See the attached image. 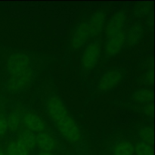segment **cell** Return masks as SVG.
Instances as JSON below:
<instances>
[{"instance_id": "603a6c76", "label": "cell", "mask_w": 155, "mask_h": 155, "mask_svg": "<svg viewBox=\"0 0 155 155\" xmlns=\"http://www.w3.org/2000/svg\"><path fill=\"white\" fill-rule=\"evenodd\" d=\"M38 155H54L52 152H44V151H42V152L39 153Z\"/></svg>"}, {"instance_id": "9a60e30c", "label": "cell", "mask_w": 155, "mask_h": 155, "mask_svg": "<svg viewBox=\"0 0 155 155\" xmlns=\"http://www.w3.org/2000/svg\"><path fill=\"white\" fill-rule=\"evenodd\" d=\"M8 130L12 133H15L19 130L22 124V114L18 110L12 112L7 119Z\"/></svg>"}, {"instance_id": "44dd1931", "label": "cell", "mask_w": 155, "mask_h": 155, "mask_svg": "<svg viewBox=\"0 0 155 155\" xmlns=\"http://www.w3.org/2000/svg\"><path fill=\"white\" fill-rule=\"evenodd\" d=\"M144 113L147 116H153V114H154V105H153L152 103L145 104V107H144Z\"/></svg>"}, {"instance_id": "7402d4cb", "label": "cell", "mask_w": 155, "mask_h": 155, "mask_svg": "<svg viewBox=\"0 0 155 155\" xmlns=\"http://www.w3.org/2000/svg\"><path fill=\"white\" fill-rule=\"evenodd\" d=\"M147 80H148V83H152V82H153V72L152 71L148 73V77H147Z\"/></svg>"}, {"instance_id": "7a4b0ae2", "label": "cell", "mask_w": 155, "mask_h": 155, "mask_svg": "<svg viewBox=\"0 0 155 155\" xmlns=\"http://www.w3.org/2000/svg\"><path fill=\"white\" fill-rule=\"evenodd\" d=\"M47 114L60 134L70 143H77L81 139V133L66 106L58 96L51 95L45 104Z\"/></svg>"}, {"instance_id": "d6986e66", "label": "cell", "mask_w": 155, "mask_h": 155, "mask_svg": "<svg viewBox=\"0 0 155 155\" xmlns=\"http://www.w3.org/2000/svg\"><path fill=\"white\" fill-rule=\"evenodd\" d=\"M150 11V6L148 7V5H145V3H142L141 5H139L137 8V9L136 10L135 13L137 16H145V15L148 13V12Z\"/></svg>"}, {"instance_id": "8992f818", "label": "cell", "mask_w": 155, "mask_h": 155, "mask_svg": "<svg viewBox=\"0 0 155 155\" xmlns=\"http://www.w3.org/2000/svg\"><path fill=\"white\" fill-rule=\"evenodd\" d=\"M126 14L124 12H116L109 19L105 28V34L107 39L115 36L123 31V28L126 22Z\"/></svg>"}, {"instance_id": "e0dca14e", "label": "cell", "mask_w": 155, "mask_h": 155, "mask_svg": "<svg viewBox=\"0 0 155 155\" xmlns=\"http://www.w3.org/2000/svg\"><path fill=\"white\" fill-rule=\"evenodd\" d=\"M135 153L136 155H154L151 145L139 141L135 145Z\"/></svg>"}, {"instance_id": "5b68a950", "label": "cell", "mask_w": 155, "mask_h": 155, "mask_svg": "<svg viewBox=\"0 0 155 155\" xmlns=\"http://www.w3.org/2000/svg\"><path fill=\"white\" fill-rule=\"evenodd\" d=\"M22 124L26 130L33 133H42L46 128L45 121L36 113L26 111L22 115Z\"/></svg>"}, {"instance_id": "6da1fadb", "label": "cell", "mask_w": 155, "mask_h": 155, "mask_svg": "<svg viewBox=\"0 0 155 155\" xmlns=\"http://www.w3.org/2000/svg\"><path fill=\"white\" fill-rule=\"evenodd\" d=\"M8 75L7 89L11 93L24 91L31 83L33 78V69L31 59L22 52H15L8 56L6 62Z\"/></svg>"}, {"instance_id": "30bf717a", "label": "cell", "mask_w": 155, "mask_h": 155, "mask_svg": "<svg viewBox=\"0 0 155 155\" xmlns=\"http://www.w3.org/2000/svg\"><path fill=\"white\" fill-rule=\"evenodd\" d=\"M36 146L44 152H52L56 148V142L51 135L42 132L36 135Z\"/></svg>"}, {"instance_id": "7c38bea8", "label": "cell", "mask_w": 155, "mask_h": 155, "mask_svg": "<svg viewBox=\"0 0 155 155\" xmlns=\"http://www.w3.org/2000/svg\"><path fill=\"white\" fill-rule=\"evenodd\" d=\"M135 145L127 141H120L115 144L113 148L114 155H133Z\"/></svg>"}, {"instance_id": "8fae6325", "label": "cell", "mask_w": 155, "mask_h": 155, "mask_svg": "<svg viewBox=\"0 0 155 155\" xmlns=\"http://www.w3.org/2000/svg\"><path fill=\"white\" fill-rule=\"evenodd\" d=\"M143 34V28L139 24H135L130 27V30L126 35V42L129 46L136 45L142 38Z\"/></svg>"}, {"instance_id": "ba28073f", "label": "cell", "mask_w": 155, "mask_h": 155, "mask_svg": "<svg viewBox=\"0 0 155 155\" xmlns=\"http://www.w3.org/2000/svg\"><path fill=\"white\" fill-rule=\"evenodd\" d=\"M90 38L87 22H82L77 27L71 39V46L74 49L83 47Z\"/></svg>"}, {"instance_id": "cb8c5ba5", "label": "cell", "mask_w": 155, "mask_h": 155, "mask_svg": "<svg viewBox=\"0 0 155 155\" xmlns=\"http://www.w3.org/2000/svg\"><path fill=\"white\" fill-rule=\"evenodd\" d=\"M0 155H5V154H4V153L2 152V151H0Z\"/></svg>"}, {"instance_id": "ac0fdd59", "label": "cell", "mask_w": 155, "mask_h": 155, "mask_svg": "<svg viewBox=\"0 0 155 155\" xmlns=\"http://www.w3.org/2000/svg\"><path fill=\"white\" fill-rule=\"evenodd\" d=\"M15 145H16L17 155H30V150L26 148L24 145H22L18 140L15 141Z\"/></svg>"}, {"instance_id": "9c48e42d", "label": "cell", "mask_w": 155, "mask_h": 155, "mask_svg": "<svg viewBox=\"0 0 155 155\" xmlns=\"http://www.w3.org/2000/svg\"><path fill=\"white\" fill-rule=\"evenodd\" d=\"M106 22L105 13L102 10L95 12L91 17L88 23L90 37H95L98 36L104 29Z\"/></svg>"}, {"instance_id": "5bb4252c", "label": "cell", "mask_w": 155, "mask_h": 155, "mask_svg": "<svg viewBox=\"0 0 155 155\" xmlns=\"http://www.w3.org/2000/svg\"><path fill=\"white\" fill-rule=\"evenodd\" d=\"M132 98L135 102L139 104H148L152 101L153 92L148 89H141L134 92Z\"/></svg>"}, {"instance_id": "277c9868", "label": "cell", "mask_w": 155, "mask_h": 155, "mask_svg": "<svg viewBox=\"0 0 155 155\" xmlns=\"http://www.w3.org/2000/svg\"><path fill=\"white\" fill-rule=\"evenodd\" d=\"M123 79L122 73L117 70H110L104 73L100 78L98 83L99 92H107L114 89L121 82Z\"/></svg>"}, {"instance_id": "2e32d148", "label": "cell", "mask_w": 155, "mask_h": 155, "mask_svg": "<svg viewBox=\"0 0 155 155\" xmlns=\"http://www.w3.org/2000/svg\"><path fill=\"white\" fill-rule=\"evenodd\" d=\"M139 139H141V142H145L148 145H151L154 142V132L152 128L148 127H142L140 129L139 132Z\"/></svg>"}, {"instance_id": "ffe728a7", "label": "cell", "mask_w": 155, "mask_h": 155, "mask_svg": "<svg viewBox=\"0 0 155 155\" xmlns=\"http://www.w3.org/2000/svg\"><path fill=\"white\" fill-rule=\"evenodd\" d=\"M8 131L7 119L5 117H0V136L5 135Z\"/></svg>"}, {"instance_id": "52a82bcc", "label": "cell", "mask_w": 155, "mask_h": 155, "mask_svg": "<svg viewBox=\"0 0 155 155\" xmlns=\"http://www.w3.org/2000/svg\"><path fill=\"white\" fill-rule=\"evenodd\" d=\"M126 42V35L124 32L117 33L112 37L108 38L106 42L104 53L107 58L117 55L122 50Z\"/></svg>"}, {"instance_id": "4fadbf2b", "label": "cell", "mask_w": 155, "mask_h": 155, "mask_svg": "<svg viewBox=\"0 0 155 155\" xmlns=\"http://www.w3.org/2000/svg\"><path fill=\"white\" fill-rule=\"evenodd\" d=\"M17 140L31 151L36 146V135L34 133L25 130L21 132Z\"/></svg>"}, {"instance_id": "3957f363", "label": "cell", "mask_w": 155, "mask_h": 155, "mask_svg": "<svg viewBox=\"0 0 155 155\" xmlns=\"http://www.w3.org/2000/svg\"><path fill=\"white\" fill-rule=\"evenodd\" d=\"M101 45L98 42H90L86 45L82 55V65L86 71L95 68L101 55Z\"/></svg>"}]
</instances>
